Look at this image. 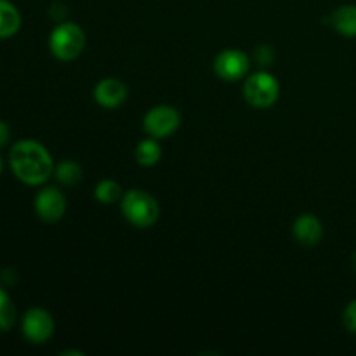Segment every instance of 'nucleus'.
I'll return each mask as SVG.
<instances>
[{
  "label": "nucleus",
  "mask_w": 356,
  "mask_h": 356,
  "mask_svg": "<svg viewBox=\"0 0 356 356\" xmlns=\"http://www.w3.org/2000/svg\"><path fill=\"white\" fill-rule=\"evenodd\" d=\"M292 233H294L296 240H298L301 245L313 247V245H316L320 240H322L323 226L316 216L302 214L296 219Z\"/></svg>",
  "instance_id": "10"
},
{
  "label": "nucleus",
  "mask_w": 356,
  "mask_h": 356,
  "mask_svg": "<svg viewBox=\"0 0 356 356\" xmlns=\"http://www.w3.org/2000/svg\"><path fill=\"white\" fill-rule=\"evenodd\" d=\"M280 96V83L271 73L257 72L243 83V97L254 108H270Z\"/></svg>",
  "instance_id": "4"
},
{
  "label": "nucleus",
  "mask_w": 356,
  "mask_h": 356,
  "mask_svg": "<svg viewBox=\"0 0 356 356\" xmlns=\"http://www.w3.org/2000/svg\"><path fill=\"white\" fill-rule=\"evenodd\" d=\"M10 139V129L9 125L6 124L3 120H0V148H3V146L9 143Z\"/></svg>",
  "instance_id": "19"
},
{
  "label": "nucleus",
  "mask_w": 356,
  "mask_h": 356,
  "mask_svg": "<svg viewBox=\"0 0 356 356\" xmlns=\"http://www.w3.org/2000/svg\"><path fill=\"white\" fill-rule=\"evenodd\" d=\"M249 56L238 49H226L216 56L214 72L226 82H235L249 73Z\"/></svg>",
  "instance_id": "7"
},
{
  "label": "nucleus",
  "mask_w": 356,
  "mask_h": 356,
  "mask_svg": "<svg viewBox=\"0 0 356 356\" xmlns=\"http://www.w3.org/2000/svg\"><path fill=\"white\" fill-rule=\"evenodd\" d=\"M160 156H162V149L160 145L155 141V138L145 139L136 146V160L139 165L143 167H153L159 163Z\"/></svg>",
  "instance_id": "13"
},
{
  "label": "nucleus",
  "mask_w": 356,
  "mask_h": 356,
  "mask_svg": "<svg viewBox=\"0 0 356 356\" xmlns=\"http://www.w3.org/2000/svg\"><path fill=\"white\" fill-rule=\"evenodd\" d=\"M9 165L14 176L28 186L44 184L54 172L51 153L33 139H21L14 143L9 152Z\"/></svg>",
  "instance_id": "1"
},
{
  "label": "nucleus",
  "mask_w": 356,
  "mask_h": 356,
  "mask_svg": "<svg viewBox=\"0 0 356 356\" xmlns=\"http://www.w3.org/2000/svg\"><path fill=\"white\" fill-rule=\"evenodd\" d=\"M343 323L350 332L356 334V299H353V301L346 306V309H344Z\"/></svg>",
  "instance_id": "17"
},
{
  "label": "nucleus",
  "mask_w": 356,
  "mask_h": 356,
  "mask_svg": "<svg viewBox=\"0 0 356 356\" xmlns=\"http://www.w3.org/2000/svg\"><path fill=\"white\" fill-rule=\"evenodd\" d=\"M23 336L33 344H44L54 334V318L44 308H31L24 313L21 322Z\"/></svg>",
  "instance_id": "6"
},
{
  "label": "nucleus",
  "mask_w": 356,
  "mask_h": 356,
  "mask_svg": "<svg viewBox=\"0 0 356 356\" xmlns=\"http://www.w3.org/2000/svg\"><path fill=\"white\" fill-rule=\"evenodd\" d=\"M330 23L336 28L337 33L344 37H356V6L355 3H346V6L337 7L330 16Z\"/></svg>",
  "instance_id": "11"
},
{
  "label": "nucleus",
  "mask_w": 356,
  "mask_h": 356,
  "mask_svg": "<svg viewBox=\"0 0 356 356\" xmlns=\"http://www.w3.org/2000/svg\"><path fill=\"white\" fill-rule=\"evenodd\" d=\"M122 214L131 225L148 228L159 219L160 207L155 198L146 191L131 190L122 197Z\"/></svg>",
  "instance_id": "2"
},
{
  "label": "nucleus",
  "mask_w": 356,
  "mask_h": 356,
  "mask_svg": "<svg viewBox=\"0 0 356 356\" xmlns=\"http://www.w3.org/2000/svg\"><path fill=\"white\" fill-rule=\"evenodd\" d=\"M16 323V306L6 289L0 287V332H9Z\"/></svg>",
  "instance_id": "15"
},
{
  "label": "nucleus",
  "mask_w": 356,
  "mask_h": 356,
  "mask_svg": "<svg viewBox=\"0 0 356 356\" xmlns=\"http://www.w3.org/2000/svg\"><path fill=\"white\" fill-rule=\"evenodd\" d=\"M2 167H3L2 165V159H0V174H2Z\"/></svg>",
  "instance_id": "20"
},
{
  "label": "nucleus",
  "mask_w": 356,
  "mask_h": 356,
  "mask_svg": "<svg viewBox=\"0 0 356 356\" xmlns=\"http://www.w3.org/2000/svg\"><path fill=\"white\" fill-rule=\"evenodd\" d=\"M143 125H145V131L148 132L149 138H169L179 129L181 113L174 106L159 104L146 113Z\"/></svg>",
  "instance_id": "5"
},
{
  "label": "nucleus",
  "mask_w": 356,
  "mask_h": 356,
  "mask_svg": "<svg viewBox=\"0 0 356 356\" xmlns=\"http://www.w3.org/2000/svg\"><path fill=\"white\" fill-rule=\"evenodd\" d=\"M35 212L45 222H58L66 212V198L58 188H42L35 197Z\"/></svg>",
  "instance_id": "8"
},
{
  "label": "nucleus",
  "mask_w": 356,
  "mask_h": 356,
  "mask_svg": "<svg viewBox=\"0 0 356 356\" xmlns=\"http://www.w3.org/2000/svg\"><path fill=\"white\" fill-rule=\"evenodd\" d=\"M353 263H355V268H356V254H355V257H353Z\"/></svg>",
  "instance_id": "21"
},
{
  "label": "nucleus",
  "mask_w": 356,
  "mask_h": 356,
  "mask_svg": "<svg viewBox=\"0 0 356 356\" xmlns=\"http://www.w3.org/2000/svg\"><path fill=\"white\" fill-rule=\"evenodd\" d=\"M49 47L52 54L61 61H73L82 54L86 47V33L76 23L66 21L51 31Z\"/></svg>",
  "instance_id": "3"
},
{
  "label": "nucleus",
  "mask_w": 356,
  "mask_h": 356,
  "mask_svg": "<svg viewBox=\"0 0 356 356\" xmlns=\"http://www.w3.org/2000/svg\"><path fill=\"white\" fill-rule=\"evenodd\" d=\"M94 99L103 108L113 110L127 99V86L118 79H103L94 87Z\"/></svg>",
  "instance_id": "9"
},
{
  "label": "nucleus",
  "mask_w": 356,
  "mask_h": 356,
  "mask_svg": "<svg viewBox=\"0 0 356 356\" xmlns=\"http://www.w3.org/2000/svg\"><path fill=\"white\" fill-rule=\"evenodd\" d=\"M56 179L65 186H73L82 179V167L73 160H63L54 167Z\"/></svg>",
  "instance_id": "14"
},
{
  "label": "nucleus",
  "mask_w": 356,
  "mask_h": 356,
  "mask_svg": "<svg viewBox=\"0 0 356 356\" xmlns=\"http://www.w3.org/2000/svg\"><path fill=\"white\" fill-rule=\"evenodd\" d=\"M94 197L101 202V204H115L122 198V186L113 179H104L94 190Z\"/></svg>",
  "instance_id": "16"
},
{
  "label": "nucleus",
  "mask_w": 356,
  "mask_h": 356,
  "mask_svg": "<svg viewBox=\"0 0 356 356\" xmlns=\"http://www.w3.org/2000/svg\"><path fill=\"white\" fill-rule=\"evenodd\" d=\"M273 58L275 52L270 45H259V47L256 49V61L259 63V65H271V63H273Z\"/></svg>",
  "instance_id": "18"
},
{
  "label": "nucleus",
  "mask_w": 356,
  "mask_h": 356,
  "mask_svg": "<svg viewBox=\"0 0 356 356\" xmlns=\"http://www.w3.org/2000/svg\"><path fill=\"white\" fill-rule=\"evenodd\" d=\"M21 13L9 0H0V38H10L19 31Z\"/></svg>",
  "instance_id": "12"
}]
</instances>
